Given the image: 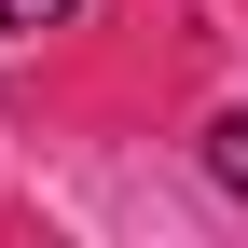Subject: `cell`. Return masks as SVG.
I'll use <instances>...</instances> for the list:
<instances>
[{"instance_id": "cell-1", "label": "cell", "mask_w": 248, "mask_h": 248, "mask_svg": "<svg viewBox=\"0 0 248 248\" xmlns=\"http://www.w3.org/2000/svg\"><path fill=\"white\" fill-rule=\"evenodd\" d=\"M207 166H221V193H248V110H221V124H207Z\"/></svg>"}, {"instance_id": "cell-2", "label": "cell", "mask_w": 248, "mask_h": 248, "mask_svg": "<svg viewBox=\"0 0 248 248\" xmlns=\"http://www.w3.org/2000/svg\"><path fill=\"white\" fill-rule=\"evenodd\" d=\"M55 14H69V0H0V28H55Z\"/></svg>"}]
</instances>
